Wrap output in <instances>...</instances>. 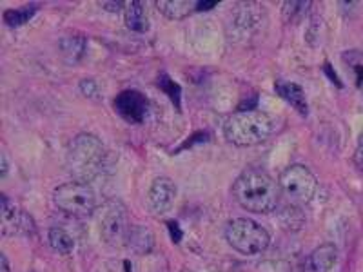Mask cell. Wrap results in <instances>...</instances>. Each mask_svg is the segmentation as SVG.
I'll return each mask as SVG.
<instances>
[{
	"mask_svg": "<svg viewBox=\"0 0 363 272\" xmlns=\"http://www.w3.org/2000/svg\"><path fill=\"white\" fill-rule=\"evenodd\" d=\"M80 91H82V95L87 96V98H99V84L95 80H82L80 82Z\"/></svg>",
	"mask_w": 363,
	"mask_h": 272,
	"instance_id": "23",
	"label": "cell"
},
{
	"mask_svg": "<svg viewBox=\"0 0 363 272\" xmlns=\"http://www.w3.org/2000/svg\"><path fill=\"white\" fill-rule=\"evenodd\" d=\"M186 272H187V271H186ZM189 272H191V271H189Z\"/></svg>",
	"mask_w": 363,
	"mask_h": 272,
	"instance_id": "30",
	"label": "cell"
},
{
	"mask_svg": "<svg viewBox=\"0 0 363 272\" xmlns=\"http://www.w3.org/2000/svg\"><path fill=\"white\" fill-rule=\"evenodd\" d=\"M58 50H60L62 58L67 64H77L86 55L87 40L82 35H69V37H64L62 40L58 42Z\"/></svg>",
	"mask_w": 363,
	"mask_h": 272,
	"instance_id": "15",
	"label": "cell"
},
{
	"mask_svg": "<svg viewBox=\"0 0 363 272\" xmlns=\"http://www.w3.org/2000/svg\"><path fill=\"white\" fill-rule=\"evenodd\" d=\"M158 11L169 21H182V18L189 17L191 13L196 11V2L194 0H158L157 4Z\"/></svg>",
	"mask_w": 363,
	"mask_h": 272,
	"instance_id": "14",
	"label": "cell"
},
{
	"mask_svg": "<svg viewBox=\"0 0 363 272\" xmlns=\"http://www.w3.org/2000/svg\"><path fill=\"white\" fill-rule=\"evenodd\" d=\"M356 164L359 165L363 169V138H362V144H359L358 151H356Z\"/></svg>",
	"mask_w": 363,
	"mask_h": 272,
	"instance_id": "28",
	"label": "cell"
},
{
	"mask_svg": "<svg viewBox=\"0 0 363 272\" xmlns=\"http://www.w3.org/2000/svg\"><path fill=\"white\" fill-rule=\"evenodd\" d=\"M158 87H160V89H164L165 93L169 95L171 102H173L174 106L180 109V93H182L180 86H177V82H173V80H171L167 74L162 73L160 79H158Z\"/></svg>",
	"mask_w": 363,
	"mask_h": 272,
	"instance_id": "22",
	"label": "cell"
},
{
	"mask_svg": "<svg viewBox=\"0 0 363 272\" xmlns=\"http://www.w3.org/2000/svg\"><path fill=\"white\" fill-rule=\"evenodd\" d=\"M38 11V6H26L21 9H9L4 13V24L9 28H21L26 22H29L35 17V13Z\"/></svg>",
	"mask_w": 363,
	"mask_h": 272,
	"instance_id": "20",
	"label": "cell"
},
{
	"mask_svg": "<svg viewBox=\"0 0 363 272\" xmlns=\"http://www.w3.org/2000/svg\"><path fill=\"white\" fill-rule=\"evenodd\" d=\"M167 227H169V231H171V238L174 239V244H178V242L182 239V232H180V229H178V223L169 222L167 223Z\"/></svg>",
	"mask_w": 363,
	"mask_h": 272,
	"instance_id": "25",
	"label": "cell"
},
{
	"mask_svg": "<svg viewBox=\"0 0 363 272\" xmlns=\"http://www.w3.org/2000/svg\"><path fill=\"white\" fill-rule=\"evenodd\" d=\"M0 272H11V268H9L8 256H6V254L0 256Z\"/></svg>",
	"mask_w": 363,
	"mask_h": 272,
	"instance_id": "27",
	"label": "cell"
},
{
	"mask_svg": "<svg viewBox=\"0 0 363 272\" xmlns=\"http://www.w3.org/2000/svg\"><path fill=\"white\" fill-rule=\"evenodd\" d=\"M280 225L284 227L285 231H300L301 227L306 225V216H303V212H301L300 205H287L285 209H281L280 212Z\"/></svg>",
	"mask_w": 363,
	"mask_h": 272,
	"instance_id": "19",
	"label": "cell"
},
{
	"mask_svg": "<svg viewBox=\"0 0 363 272\" xmlns=\"http://www.w3.org/2000/svg\"><path fill=\"white\" fill-rule=\"evenodd\" d=\"M115 111L118 113L128 124H142L149 113L147 96L142 95L140 91L128 89L122 91L115 98Z\"/></svg>",
	"mask_w": 363,
	"mask_h": 272,
	"instance_id": "9",
	"label": "cell"
},
{
	"mask_svg": "<svg viewBox=\"0 0 363 272\" xmlns=\"http://www.w3.org/2000/svg\"><path fill=\"white\" fill-rule=\"evenodd\" d=\"M125 26L135 33H145L149 29V18L145 13V6L142 2H131L125 8Z\"/></svg>",
	"mask_w": 363,
	"mask_h": 272,
	"instance_id": "17",
	"label": "cell"
},
{
	"mask_svg": "<svg viewBox=\"0 0 363 272\" xmlns=\"http://www.w3.org/2000/svg\"><path fill=\"white\" fill-rule=\"evenodd\" d=\"M225 239L235 251L245 256L262 254L271 244V236L251 218H235L225 225Z\"/></svg>",
	"mask_w": 363,
	"mask_h": 272,
	"instance_id": "4",
	"label": "cell"
},
{
	"mask_svg": "<svg viewBox=\"0 0 363 272\" xmlns=\"http://www.w3.org/2000/svg\"><path fill=\"white\" fill-rule=\"evenodd\" d=\"M274 91H277V95L280 98L291 103L301 116L309 115V106H307L306 93L301 89V86H298L294 82H285V80H277L274 82Z\"/></svg>",
	"mask_w": 363,
	"mask_h": 272,
	"instance_id": "12",
	"label": "cell"
},
{
	"mask_svg": "<svg viewBox=\"0 0 363 272\" xmlns=\"http://www.w3.org/2000/svg\"><path fill=\"white\" fill-rule=\"evenodd\" d=\"M280 186L267 173L244 171L233 183V196L242 209L256 215H269L280 203Z\"/></svg>",
	"mask_w": 363,
	"mask_h": 272,
	"instance_id": "1",
	"label": "cell"
},
{
	"mask_svg": "<svg viewBox=\"0 0 363 272\" xmlns=\"http://www.w3.org/2000/svg\"><path fill=\"white\" fill-rule=\"evenodd\" d=\"M128 245L135 254H149L153 252L157 239H155L153 231L145 225H133L128 236Z\"/></svg>",
	"mask_w": 363,
	"mask_h": 272,
	"instance_id": "13",
	"label": "cell"
},
{
	"mask_svg": "<svg viewBox=\"0 0 363 272\" xmlns=\"http://www.w3.org/2000/svg\"><path fill=\"white\" fill-rule=\"evenodd\" d=\"M48 242H50V247L55 252H58V254H71L74 249L73 236L66 229H62V227H53V229H50V232H48Z\"/></svg>",
	"mask_w": 363,
	"mask_h": 272,
	"instance_id": "18",
	"label": "cell"
},
{
	"mask_svg": "<svg viewBox=\"0 0 363 272\" xmlns=\"http://www.w3.org/2000/svg\"><path fill=\"white\" fill-rule=\"evenodd\" d=\"M311 8V2H284V21L285 22H296L300 21Z\"/></svg>",
	"mask_w": 363,
	"mask_h": 272,
	"instance_id": "21",
	"label": "cell"
},
{
	"mask_svg": "<svg viewBox=\"0 0 363 272\" xmlns=\"http://www.w3.org/2000/svg\"><path fill=\"white\" fill-rule=\"evenodd\" d=\"M338 260V249L333 244H323L314 249L306 260L301 271L303 272H330Z\"/></svg>",
	"mask_w": 363,
	"mask_h": 272,
	"instance_id": "11",
	"label": "cell"
},
{
	"mask_svg": "<svg viewBox=\"0 0 363 272\" xmlns=\"http://www.w3.org/2000/svg\"><path fill=\"white\" fill-rule=\"evenodd\" d=\"M274 131V122L260 109H240L233 113L223 124L227 142L238 147H252L265 142Z\"/></svg>",
	"mask_w": 363,
	"mask_h": 272,
	"instance_id": "3",
	"label": "cell"
},
{
	"mask_svg": "<svg viewBox=\"0 0 363 272\" xmlns=\"http://www.w3.org/2000/svg\"><path fill=\"white\" fill-rule=\"evenodd\" d=\"M122 6H124V2H102V8L104 9H109V11H111V13L118 11V9L122 8Z\"/></svg>",
	"mask_w": 363,
	"mask_h": 272,
	"instance_id": "26",
	"label": "cell"
},
{
	"mask_svg": "<svg viewBox=\"0 0 363 272\" xmlns=\"http://www.w3.org/2000/svg\"><path fill=\"white\" fill-rule=\"evenodd\" d=\"M0 220H2V232L6 236H28L35 232V222L31 215L17 203L9 202L6 194L0 196Z\"/></svg>",
	"mask_w": 363,
	"mask_h": 272,
	"instance_id": "8",
	"label": "cell"
},
{
	"mask_svg": "<svg viewBox=\"0 0 363 272\" xmlns=\"http://www.w3.org/2000/svg\"><path fill=\"white\" fill-rule=\"evenodd\" d=\"M53 203L58 210L74 218H86L96 212L95 191L84 181H69L57 187L53 193Z\"/></svg>",
	"mask_w": 363,
	"mask_h": 272,
	"instance_id": "6",
	"label": "cell"
},
{
	"mask_svg": "<svg viewBox=\"0 0 363 272\" xmlns=\"http://www.w3.org/2000/svg\"><path fill=\"white\" fill-rule=\"evenodd\" d=\"M342 64L345 67L352 86L363 95V53L359 51H345L342 55Z\"/></svg>",
	"mask_w": 363,
	"mask_h": 272,
	"instance_id": "16",
	"label": "cell"
},
{
	"mask_svg": "<svg viewBox=\"0 0 363 272\" xmlns=\"http://www.w3.org/2000/svg\"><path fill=\"white\" fill-rule=\"evenodd\" d=\"M280 191L285 194L293 205H306L314 198L318 189V181L314 174L307 169L306 165L294 164L289 165L284 173L280 174Z\"/></svg>",
	"mask_w": 363,
	"mask_h": 272,
	"instance_id": "7",
	"label": "cell"
},
{
	"mask_svg": "<svg viewBox=\"0 0 363 272\" xmlns=\"http://www.w3.org/2000/svg\"><path fill=\"white\" fill-rule=\"evenodd\" d=\"M0 160H2V178H6V174H8V157H6V154H2V158H0Z\"/></svg>",
	"mask_w": 363,
	"mask_h": 272,
	"instance_id": "29",
	"label": "cell"
},
{
	"mask_svg": "<svg viewBox=\"0 0 363 272\" xmlns=\"http://www.w3.org/2000/svg\"><path fill=\"white\" fill-rule=\"evenodd\" d=\"M109 153L100 138L91 132H80L67 147L66 165L74 181H89L102 176L108 169Z\"/></svg>",
	"mask_w": 363,
	"mask_h": 272,
	"instance_id": "2",
	"label": "cell"
},
{
	"mask_svg": "<svg viewBox=\"0 0 363 272\" xmlns=\"http://www.w3.org/2000/svg\"><path fill=\"white\" fill-rule=\"evenodd\" d=\"M96 225H99L100 238L111 247H122L128 244L133 225L129 223L128 207L120 200H108L96 209Z\"/></svg>",
	"mask_w": 363,
	"mask_h": 272,
	"instance_id": "5",
	"label": "cell"
},
{
	"mask_svg": "<svg viewBox=\"0 0 363 272\" xmlns=\"http://www.w3.org/2000/svg\"><path fill=\"white\" fill-rule=\"evenodd\" d=\"M218 6L216 0H209V2H196V11H211V9H215Z\"/></svg>",
	"mask_w": 363,
	"mask_h": 272,
	"instance_id": "24",
	"label": "cell"
},
{
	"mask_svg": "<svg viewBox=\"0 0 363 272\" xmlns=\"http://www.w3.org/2000/svg\"><path fill=\"white\" fill-rule=\"evenodd\" d=\"M177 200V183L171 178H155L147 193V205L151 212L157 216L167 215Z\"/></svg>",
	"mask_w": 363,
	"mask_h": 272,
	"instance_id": "10",
	"label": "cell"
}]
</instances>
